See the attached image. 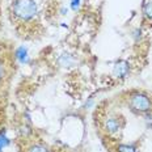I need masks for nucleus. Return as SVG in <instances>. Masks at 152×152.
Wrapping results in <instances>:
<instances>
[{
    "label": "nucleus",
    "instance_id": "9",
    "mask_svg": "<svg viewBox=\"0 0 152 152\" xmlns=\"http://www.w3.org/2000/svg\"><path fill=\"white\" fill-rule=\"evenodd\" d=\"M9 144V140H8V138L5 137L4 134H0V147H5V145H8Z\"/></svg>",
    "mask_w": 152,
    "mask_h": 152
},
{
    "label": "nucleus",
    "instance_id": "5",
    "mask_svg": "<svg viewBox=\"0 0 152 152\" xmlns=\"http://www.w3.org/2000/svg\"><path fill=\"white\" fill-rule=\"evenodd\" d=\"M106 130L109 132H115L119 130V122L117 119H109L106 122Z\"/></svg>",
    "mask_w": 152,
    "mask_h": 152
},
{
    "label": "nucleus",
    "instance_id": "12",
    "mask_svg": "<svg viewBox=\"0 0 152 152\" xmlns=\"http://www.w3.org/2000/svg\"><path fill=\"white\" fill-rule=\"evenodd\" d=\"M0 152H1V147H0Z\"/></svg>",
    "mask_w": 152,
    "mask_h": 152
},
{
    "label": "nucleus",
    "instance_id": "8",
    "mask_svg": "<svg viewBox=\"0 0 152 152\" xmlns=\"http://www.w3.org/2000/svg\"><path fill=\"white\" fill-rule=\"evenodd\" d=\"M29 152H50L49 150H47L46 147H43V145H34V147H31L30 150H29Z\"/></svg>",
    "mask_w": 152,
    "mask_h": 152
},
{
    "label": "nucleus",
    "instance_id": "6",
    "mask_svg": "<svg viewBox=\"0 0 152 152\" xmlns=\"http://www.w3.org/2000/svg\"><path fill=\"white\" fill-rule=\"evenodd\" d=\"M117 150H118V152H135V147L129 144H119Z\"/></svg>",
    "mask_w": 152,
    "mask_h": 152
},
{
    "label": "nucleus",
    "instance_id": "4",
    "mask_svg": "<svg viewBox=\"0 0 152 152\" xmlns=\"http://www.w3.org/2000/svg\"><path fill=\"white\" fill-rule=\"evenodd\" d=\"M16 58L18 59L21 63H26L28 62V51L25 47H18L16 50Z\"/></svg>",
    "mask_w": 152,
    "mask_h": 152
},
{
    "label": "nucleus",
    "instance_id": "3",
    "mask_svg": "<svg viewBox=\"0 0 152 152\" xmlns=\"http://www.w3.org/2000/svg\"><path fill=\"white\" fill-rule=\"evenodd\" d=\"M129 72V63L125 62V61H121L118 63H115L114 66V75L118 76V77H123L126 76Z\"/></svg>",
    "mask_w": 152,
    "mask_h": 152
},
{
    "label": "nucleus",
    "instance_id": "10",
    "mask_svg": "<svg viewBox=\"0 0 152 152\" xmlns=\"http://www.w3.org/2000/svg\"><path fill=\"white\" fill-rule=\"evenodd\" d=\"M79 4H80V0H72L71 1V8L75 11V9L79 7Z\"/></svg>",
    "mask_w": 152,
    "mask_h": 152
},
{
    "label": "nucleus",
    "instance_id": "2",
    "mask_svg": "<svg viewBox=\"0 0 152 152\" xmlns=\"http://www.w3.org/2000/svg\"><path fill=\"white\" fill-rule=\"evenodd\" d=\"M131 104L132 109L138 110V112H148L151 109V101L148 100L147 96L144 94H140V93H137L131 97Z\"/></svg>",
    "mask_w": 152,
    "mask_h": 152
},
{
    "label": "nucleus",
    "instance_id": "1",
    "mask_svg": "<svg viewBox=\"0 0 152 152\" xmlns=\"http://www.w3.org/2000/svg\"><path fill=\"white\" fill-rule=\"evenodd\" d=\"M12 12L20 20H30L37 15V5L34 0H13Z\"/></svg>",
    "mask_w": 152,
    "mask_h": 152
},
{
    "label": "nucleus",
    "instance_id": "7",
    "mask_svg": "<svg viewBox=\"0 0 152 152\" xmlns=\"http://www.w3.org/2000/svg\"><path fill=\"white\" fill-rule=\"evenodd\" d=\"M144 13H145V16H147V17L152 18V1L147 3V4L144 5Z\"/></svg>",
    "mask_w": 152,
    "mask_h": 152
},
{
    "label": "nucleus",
    "instance_id": "11",
    "mask_svg": "<svg viewBox=\"0 0 152 152\" xmlns=\"http://www.w3.org/2000/svg\"><path fill=\"white\" fill-rule=\"evenodd\" d=\"M3 75H4V68H3V64L0 63V79L3 77Z\"/></svg>",
    "mask_w": 152,
    "mask_h": 152
}]
</instances>
